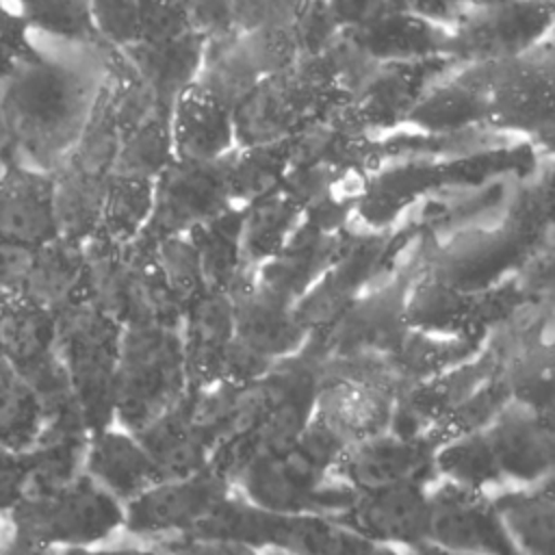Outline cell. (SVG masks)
<instances>
[{"label":"cell","mask_w":555,"mask_h":555,"mask_svg":"<svg viewBox=\"0 0 555 555\" xmlns=\"http://www.w3.org/2000/svg\"><path fill=\"white\" fill-rule=\"evenodd\" d=\"M28 24L30 33H43L65 41H91L93 26L89 0H9Z\"/></svg>","instance_id":"19"},{"label":"cell","mask_w":555,"mask_h":555,"mask_svg":"<svg viewBox=\"0 0 555 555\" xmlns=\"http://www.w3.org/2000/svg\"><path fill=\"white\" fill-rule=\"evenodd\" d=\"M193 535L225 538L288 555H399V551L373 544L334 516L282 514L262 509L232 490L199 525Z\"/></svg>","instance_id":"3"},{"label":"cell","mask_w":555,"mask_h":555,"mask_svg":"<svg viewBox=\"0 0 555 555\" xmlns=\"http://www.w3.org/2000/svg\"><path fill=\"white\" fill-rule=\"evenodd\" d=\"M204 98H193L186 108H182L180 117V137L184 145H191L186 154L191 156H210L219 150L223 137V115L219 108V100L210 93H202Z\"/></svg>","instance_id":"20"},{"label":"cell","mask_w":555,"mask_h":555,"mask_svg":"<svg viewBox=\"0 0 555 555\" xmlns=\"http://www.w3.org/2000/svg\"><path fill=\"white\" fill-rule=\"evenodd\" d=\"M28 492L26 453L0 449V512H13Z\"/></svg>","instance_id":"23"},{"label":"cell","mask_w":555,"mask_h":555,"mask_svg":"<svg viewBox=\"0 0 555 555\" xmlns=\"http://www.w3.org/2000/svg\"><path fill=\"white\" fill-rule=\"evenodd\" d=\"M80 470L121 503L165 479L137 434L117 423L87 434Z\"/></svg>","instance_id":"13"},{"label":"cell","mask_w":555,"mask_h":555,"mask_svg":"<svg viewBox=\"0 0 555 555\" xmlns=\"http://www.w3.org/2000/svg\"><path fill=\"white\" fill-rule=\"evenodd\" d=\"M338 453V447L308 425L288 449L247 460L230 481L243 499L262 509L336 518L353 494L332 477Z\"/></svg>","instance_id":"2"},{"label":"cell","mask_w":555,"mask_h":555,"mask_svg":"<svg viewBox=\"0 0 555 555\" xmlns=\"http://www.w3.org/2000/svg\"><path fill=\"white\" fill-rule=\"evenodd\" d=\"M509 403V395L499 373L479 386L473 395L460 401L453 410H449L438 423H434L421 438L436 451L440 444L481 431L488 427L496 414Z\"/></svg>","instance_id":"17"},{"label":"cell","mask_w":555,"mask_h":555,"mask_svg":"<svg viewBox=\"0 0 555 555\" xmlns=\"http://www.w3.org/2000/svg\"><path fill=\"white\" fill-rule=\"evenodd\" d=\"M39 56L30 28L9 0H0V80L17 65Z\"/></svg>","instance_id":"21"},{"label":"cell","mask_w":555,"mask_h":555,"mask_svg":"<svg viewBox=\"0 0 555 555\" xmlns=\"http://www.w3.org/2000/svg\"><path fill=\"white\" fill-rule=\"evenodd\" d=\"M395 395L360 379L319 377L310 427L323 434L340 451L390 429Z\"/></svg>","instance_id":"12"},{"label":"cell","mask_w":555,"mask_h":555,"mask_svg":"<svg viewBox=\"0 0 555 555\" xmlns=\"http://www.w3.org/2000/svg\"><path fill=\"white\" fill-rule=\"evenodd\" d=\"M496 512L522 555H553L555 496L553 477L533 486L492 492Z\"/></svg>","instance_id":"15"},{"label":"cell","mask_w":555,"mask_h":555,"mask_svg":"<svg viewBox=\"0 0 555 555\" xmlns=\"http://www.w3.org/2000/svg\"><path fill=\"white\" fill-rule=\"evenodd\" d=\"M59 232V195L50 171L2 154L0 247L43 251Z\"/></svg>","instance_id":"7"},{"label":"cell","mask_w":555,"mask_h":555,"mask_svg":"<svg viewBox=\"0 0 555 555\" xmlns=\"http://www.w3.org/2000/svg\"><path fill=\"white\" fill-rule=\"evenodd\" d=\"M189 392L184 353L163 338L119 345L113 384V423L132 434L163 416Z\"/></svg>","instance_id":"5"},{"label":"cell","mask_w":555,"mask_h":555,"mask_svg":"<svg viewBox=\"0 0 555 555\" xmlns=\"http://www.w3.org/2000/svg\"><path fill=\"white\" fill-rule=\"evenodd\" d=\"M89 85L74 67L39 52L2 78L0 128L4 154L50 169L80 137L89 115Z\"/></svg>","instance_id":"1"},{"label":"cell","mask_w":555,"mask_h":555,"mask_svg":"<svg viewBox=\"0 0 555 555\" xmlns=\"http://www.w3.org/2000/svg\"><path fill=\"white\" fill-rule=\"evenodd\" d=\"M499 377L509 401L540 412H553V373L546 345H531L507 362L499 360Z\"/></svg>","instance_id":"18"},{"label":"cell","mask_w":555,"mask_h":555,"mask_svg":"<svg viewBox=\"0 0 555 555\" xmlns=\"http://www.w3.org/2000/svg\"><path fill=\"white\" fill-rule=\"evenodd\" d=\"M17 535L46 548H98L124 533V503L82 470L46 492L28 494L13 512Z\"/></svg>","instance_id":"4"},{"label":"cell","mask_w":555,"mask_h":555,"mask_svg":"<svg viewBox=\"0 0 555 555\" xmlns=\"http://www.w3.org/2000/svg\"><path fill=\"white\" fill-rule=\"evenodd\" d=\"M48 408L20 371L0 382V449L26 453L48 427Z\"/></svg>","instance_id":"16"},{"label":"cell","mask_w":555,"mask_h":555,"mask_svg":"<svg viewBox=\"0 0 555 555\" xmlns=\"http://www.w3.org/2000/svg\"><path fill=\"white\" fill-rule=\"evenodd\" d=\"M262 555H288V553H278V551H264Z\"/></svg>","instance_id":"25"},{"label":"cell","mask_w":555,"mask_h":555,"mask_svg":"<svg viewBox=\"0 0 555 555\" xmlns=\"http://www.w3.org/2000/svg\"><path fill=\"white\" fill-rule=\"evenodd\" d=\"M429 483H401L353 492L336 520L373 544L403 551L429 538Z\"/></svg>","instance_id":"11"},{"label":"cell","mask_w":555,"mask_h":555,"mask_svg":"<svg viewBox=\"0 0 555 555\" xmlns=\"http://www.w3.org/2000/svg\"><path fill=\"white\" fill-rule=\"evenodd\" d=\"M232 490L228 475L212 464L191 475L160 479L124 503V533L147 544L193 535Z\"/></svg>","instance_id":"6"},{"label":"cell","mask_w":555,"mask_h":555,"mask_svg":"<svg viewBox=\"0 0 555 555\" xmlns=\"http://www.w3.org/2000/svg\"><path fill=\"white\" fill-rule=\"evenodd\" d=\"M134 434L165 479L197 473L212 462V442L191 414L189 392L180 403Z\"/></svg>","instance_id":"14"},{"label":"cell","mask_w":555,"mask_h":555,"mask_svg":"<svg viewBox=\"0 0 555 555\" xmlns=\"http://www.w3.org/2000/svg\"><path fill=\"white\" fill-rule=\"evenodd\" d=\"M481 436L505 488L533 486L553 477V412H540L509 401L481 429Z\"/></svg>","instance_id":"10"},{"label":"cell","mask_w":555,"mask_h":555,"mask_svg":"<svg viewBox=\"0 0 555 555\" xmlns=\"http://www.w3.org/2000/svg\"><path fill=\"white\" fill-rule=\"evenodd\" d=\"M429 542L468 555H522L509 538L490 492L442 479L429 483Z\"/></svg>","instance_id":"8"},{"label":"cell","mask_w":555,"mask_h":555,"mask_svg":"<svg viewBox=\"0 0 555 555\" xmlns=\"http://www.w3.org/2000/svg\"><path fill=\"white\" fill-rule=\"evenodd\" d=\"M399 555H468V553L451 551V548H444V546H440V544H436V542L425 540V542H418V544H414V546H410V548L399 551Z\"/></svg>","instance_id":"24"},{"label":"cell","mask_w":555,"mask_h":555,"mask_svg":"<svg viewBox=\"0 0 555 555\" xmlns=\"http://www.w3.org/2000/svg\"><path fill=\"white\" fill-rule=\"evenodd\" d=\"M332 477L351 492H369L401 483H431L434 449L421 436L392 429L347 444L332 464Z\"/></svg>","instance_id":"9"},{"label":"cell","mask_w":555,"mask_h":555,"mask_svg":"<svg viewBox=\"0 0 555 555\" xmlns=\"http://www.w3.org/2000/svg\"><path fill=\"white\" fill-rule=\"evenodd\" d=\"M150 546L156 551V555H262L243 542L210 535H182Z\"/></svg>","instance_id":"22"}]
</instances>
